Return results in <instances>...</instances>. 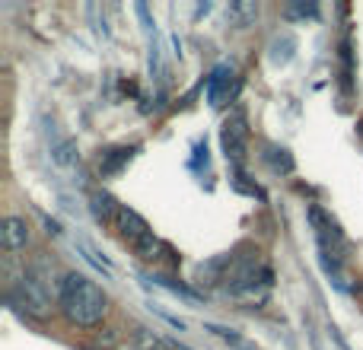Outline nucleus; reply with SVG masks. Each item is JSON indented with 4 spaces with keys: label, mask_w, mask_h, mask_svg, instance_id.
I'll return each instance as SVG.
<instances>
[{
    "label": "nucleus",
    "mask_w": 363,
    "mask_h": 350,
    "mask_svg": "<svg viewBox=\"0 0 363 350\" xmlns=\"http://www.w3.org/2000/svg\"><path fill=\"white\" fill-rule=\"evenodd\" d=\"M57 309H61V315L70 325L93 328L106 319L108 300L96 281H89L83 274H67L61 281V287H57Z\"/></svg>",
    "instance_id": "nucleus-1"
},
{
    "label": "nucleus",
    "mask_w": 363,
    "mask_h": 350,
    "mask_svg": "<svg viewBox=\"0 0 363 350\" xmlns=\"http://www.w3.org/2000/svg\"><path fill=\"white\" fill-rule=\"evenodd\" d=\"M10 303L19 306L23 312L45 319L51 312V296H48V268L45 264H32L23 277L16 281V287L10 290Z\"/></svg>",
    "instance_id": "nucleus-2"
},
{
    "label": "nucleus",
    "mask_w": 363,
    "mask_h": 350,
    "mask_svg": "<svg viewBox=\"0 0 363 350\" xmlns=\"http://www.w3.org/2000/svg\"><path fill=\"white\" fill-rule=\"evenodd\" d=\"M115 230H118L121 242H128L134 252H138V258H144V261H160L166 252V245L160 242L157 236H153L150 223H147L144 217H140L138 210H131V207H121L118 220H115Z\"/></svg>",
    "instance_id": "nucleus-3"
},
{
    "label": "nucleus",
    "mask_w": 363,
    "mask_h": 350,
    "mask_svg": "<svg viewBox=\"0 0 363 350\" xmlns=\"http://www.w3.org/2000/svg\"><path fill=\"white\" fill-rule=\"evenodd\" d=\"M220 144H223V153L236 169H242L245 163V150H249V125H245V115L236 112L223 121L220 128Z\"/></svg>",
    "instance_id": "nucleus-4"
},
{
    "label": "nucleus",
    "mask_w": 363,
    "mask_h": 350,
    "mask_svg": "<svg viewBox=\"0 0 363 350\" xmlns=\"http://www.w3.org/2000/svg\"><path fill=\"white\" fill-rule=\"evenodd\" d=\"M236 89H239L236 70L226 67V64L213 67L211 80H207V99H211V106H223V102H230L233 96H236Z\"/></svg>",
    "instance_id": "nucleus-5"
},
{
    "label": "nucleus",
    "mask_w": 363,
    "mask_h": 350,
    "mask_svg": "<svg viewBox=\"0 0 363 350\" xmlns=\"http://www.w3.org/2000/svg\"><path fill=\"white\" fill-rule=\"evenodd\" d=\"M0 239H4L6 252H19L29 245V223L23 217H6L0 223Z\"/></svg>",
    "instance_id": "nucleus-6"
},
{
    "label": "nucleus",
    "mask_w": 363,
    "mask_h": 350,
    "mask_svg": "<svg viewBox=\"0 0 363 350\" xmlns=\"http://www.w3.org/2000/svg\"><path fill=\"white\" fill-rule=\"evenodd\" d=\"M134 153H138V147H115V150H106V153L99 157V172H102V179H108V175H118V172L134 159Z\"/></svg>",
    "instance_id": "nucleus-7"
},
{
    "label": "nucleus",
    "mask_w": 363,
    "mask_h": 350,
    "mask_svg": "<svg viewBox=\"0 0 363 350\" xmlns=\"http://www.w3.org/2000/svg\"><path fill=\"white\" fill-rule=\"evenodd\" d=\"M89 207H93V217L99 220V223H115L121 213V204L108 191H96L93 198H89Z\"/></svg>",
    "instance_id": "nucleus-8"
},
{
    "label": "nucleus",
    "mask_w": 363,
    "mask_h": 350,
    "mask_svg": "<svg viewBox=\"0 0 363 350\" xmlns=\"http://www.w3.org/2000/svg\"><path fill=\"white\" fill-rule=\"evenodd\" d=\"M262 150H264L262 159L271 166V172H281V175L294 172V157H290V150H284V147H277V144H264Z\"/></svg>",
    "instance_id": "nucleus-9"
},
{
    "label": "nucleus",
    "mask_w": 363,
    "mask_h": 350,
    "mask_svg": "<svg viewBox=\"0 0 363 350\" xmlns=\"http://www.w3.org/2000/svg\"><path fill=\"white\" fill-rule=\"evenodd\" d=\"M51 159H55L57 166H77L80 153H77V144L67 134H55V140H51Z\"/></svg>",
    "instance_id": "nucleus-10"
},
{
    "label": "nucleus",
    "mask_w": 363,
    "mask_h": 350,
    "mask_svg": "<svg viewBox=\"0 0 363 350\" xmlns=\"http://www.w3.org/2000/svg\"><path fill=\"white\" fill-rule=\"evenodd\" d=\"M207 332L213 334V338H220L230 350H255V344L252 341H245L242 334H236L233 328H223V325H207Z\"/></svg>",
    "instance_id": "nucleus-11"
},
{
    "label": "nucleus",
    "mask_w": 363,
    "mask_h": 350,
    "mask_svg": "<svg viewBox=\"0 0 363 350\" xmlns=\"http://www.w3.org/2000/svg\"><path fill=\"white\" fill-rule=\"evenodd\" d=\"M255 16H258V4H252V0H236V4H230V19L236 26L255 23Z\"/></svg>",
    "instance_id": "nucleus-12"
},
{
    "label": "nucleus",
    "mask_w": 363,
    "mask_h": 350,
    "mask_svg": "<svg viewBox=\"0 0 363 350\" xmlns=\"http://www.w3.org/2000/svg\"><path fill=\"white\" fill-rule=\"evenodd\" d=\"M319 13V6L315 4H294V6H287V16L294 19V16H315Z\"/></svg>",
    "instance_id": "nucleus-13"
},
{
    "label": "nucleus",
    "mask_w": 363,
    "mask_h": 350,
    "mask_svg": "<svg viewBox=\"0 0 363 350\" xmlns=\"http://www.w3.org/2000/svg\"><path fill=\"white\" fill-rule=\"evenodd\" d=\"M140 350H169V347H166V344H160L157 338H147L144 344H140Z\"/></svg>",
    "instance_id": "nucleus-14"
}]
</instances>
